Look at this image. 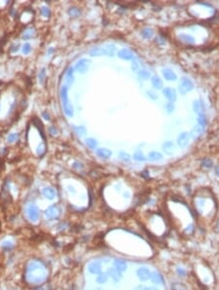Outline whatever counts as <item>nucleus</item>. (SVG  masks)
I'll return each mask as SVG.
<instances>
[{"label": "nucleus", "instance_id": "nucleus-20", "mask_svg": "<svg viewBox=\"0 0 219 290\" xmlns=\"http://www.w3.org/2000/svg\"><path fill=\"white\" fill-rule=\"evenodd\" d=\"M141 35L146 39H150L152 38V36L154 35V30L151 28H145L141 30Z\"/></svg>", "mask_w": 219, "mask_h": 290}, {"label": "nucleus", "instance_id": "nucleus-45", "mask_svg": "<svg viewBox=\"0 0 219 290\" xmlns=\"http://www.w3.org/2000/svg\"><path fill=\"white\" fill-rule=\"evenodd\" d=\"M44 152H45V147L44 146H39L38 149H37V153H38L39 155H41Z\"/></svg>", "mask_w": 219, "mask_h": 290}, {"label": "nucleus", "instance_id": "nucleus-3", "mask_svg": "<svg viewBox=\"0 0 219 290\" xmlns=\"http://www.w3.org/2000/svg\"><path fill=\"white\" fill-rule=\"evenodd\" d=\"M152 273L146 267H140L136 270V276L141 281H147L151 278Z\"/></svg>", "mask_w": 219, "mask_h": 290}, {"label": "nucleus", "instance_id": "nucleus-4", "mask_svg": "<svg viewBox=\"0 0 219 290\" xmlns=\"http://www.w3.org/2000/svg\"><path fill=\"white\" fill-rule=\"evenodd\" d=\"M28 217L29 218L30 221L32 222H37V220L39 219V209L34 204H30L28 207Z\"/></svg>", "mask_w": 219, "mask_h": 290}, {"label": "nucleus", "instance_id": "nucleus-10", "mask_svg": "<svg viewBox=\"0 0 219 290\" xmlns=\"http://www.w3.org/2000/svg\"><path fill=\"white\" fill-rule=\"evenodd\" d=\"M42 269H44V268L40 263L36 262V261H31L28 265V267H26V272H28V273H34L36 271L42 270Z\"/></svg>", "mask_w": 219, "mask_h": 290}, {"label": "nucleus", "instance_id": "nucleus-19", "mask_svg": "<svg viewBox=\"0 0 219 290\" xmlns=\"http://www.w3.org/2000/svg\"><path fill=\"white\" fill-rule=\"evenodd\" d=\"M97 154L101 158L107 159L112 155V153H111V150H109L107 149H98L97 150Z\"/></svg>", "mask_w": 219, "mask_h": 290}, {"label": "nucleus", "instance_id": "nucleus-44", "mask_svg": "<svg viewBox=\"0 0 219 290\" xmlns=\"http://www.w3.org/2000/svg\"><path fill=\"white\" fill-rule=\"evenodd\" d=\"M138 67H139V64H138V63H137L136 61H133V62H132V71L136 72L137 69H138Z\"/></svg>", "mask_w": 219, "mask_h": 290}, {"label": "nucleus", "instance_id": "nucleus-47", "mask_svg": "<svg viewBox=\"0 0 219 290\" xmlns=\"http://www.w3.org/2000/svg\"><path fill=\"white\" fill-rule=\"evenodd\" d=\"M2 246H3V247L6 246L7 248H10V247H12V246H13V244H12L11 241H5V242H3V243H2Z\"/></svg>", "mask_w": 219, "mask_h": 290}, {"label": "nucleus", "instance_id": "nucleus-32", "mask_svg": "<svg viewBox=\"0 0 219 290\" xmlns=\"http://www.w3.org/2000/svg\"><path fill=\"white\" fill-rule=\"evenodd\" d=\"M133 158L138 160V161H145L146 160V157H144L140 152H136L135 154H133Z\"/></svg>", "mask_w": 219, "mask_h": 290}, {"label": "nucleus", "instance_id": "nucleus-25", "mask_svg": "<svg viewBox=\"0 0 219 290\" xmlns=\"http://www.w3.org/2000/svg\"><path fill=\"white\" fill-rule=\"evenodd\" d=\"M32 122H33V124H34L37 128H38L39 132L41 133L42 138H43V139L45 140V135H44V131H43V126H42L41 121H40L39 119H37V118H34V119L32 120Z\"/></svg>", "mask_w": 219, "mask_h": 290}, {"label": "nucleus", "instance_id": "nucleus-38", "mask_svg": "<svg viewBox=\"0 0 219 290\" xmlns=\"http://www.w3.org/2000/svg\"><path fill=\"white\" fill-rule=\"evenodd\" d=\"M120 157H121L123 160H124V161H130V160H131L130 154H128V153H124V152L120 153Z\"/></svg>", "mask_w": 219, "mask_h": 290}, {"label": "nucleus", "instance_id": "nucleus-26", "mask_svg": "<svg viewBox=\"0 0 219 290\" xmlns=\"http://www.w3.org/2000/svg\"><path fill=\"white\" fill-rule=\"evenodd\" d=\"M162 158H163L162 153H160L158 152H151L150 153H149V159L150 160L158 161V160H161Z\"/></svg>", "mask_w": 219, "mask_h": 290}, {"label": "nucleus", "instance_id": "nucleus-22", "mask_svg": "<svg viewBox=\"0 0 219 290\" xmlns=\"http://www.w3.org/2000/svg\"><path fill=\"white\" fill-rule=\"evenodd\" d=\"M151 81H152L153 87H155L156 89H162V87H163V81H162V79L160 78L159 76H153Z\"/></svg>", "mask_w": 219, "mask_h": 290}, {"label": "nucleus", "instance_id": "nucleus-21", "mask_svg": "<svg viewBox=\"0 0 219 290\" xmlns=\"http://www.w3.org/2000/svg\"><path fill=\"white\" fill-rule=\"evenodd\" d=\"M163 149H164V152L167 154H173V142H170V141L165 142V144L163 145Z\"/></svg>", "mask_w": 219, "mask_h": 290}, {"label": "nucleus", "instance_id": "nucleus-27", "mask_svg": "<svg viewBox=\"0 0 219 290\" xmlns=\"http://www.w3.org/2000/svg\"><path fill=\"white\" fill-rule=\"evenodd\" d=\"M68 14L70 17L72 18H76V17H79V15H81V11H80L78 8H75V7H72L68 10Z\"/></svg>", "mask_w": 219, "mask_h": 290}, {"label": "nucleus", "instance_id": "nucleus-34", "mask_svg": "<svg viewBox=\"0 0 219 290\" xmlns=\"http://www.w3.org/2000/svg\"><path fill=\"white\" fill-rule=\"evenodd\" d=\"M34 35V32H33V30L32 29H28V31H25L24 33V35H23V38H24V39H28V38H31Z\"/></svg>", "mask_w": 219, "mask_h": 290}, {"label": "nucleus", "instance_id": "nucleus-23", "mask_svg": "<svg viewBox=\"0 0 219 290\" xmlns=\"http://www.w3.org/2000/svg\"><path fill=\"white\" fill-rule=\"evenodd\" d=\"M202 133V127L200 126V125H197V126H195L193 129H192L191 136L195 139V138H198L199 136H201Z\"/></svg>", "mask_w": 219, "mask_h": 290}, {"label": "nucleus", "instance_id": "nucleus-5", "mask_svg": "<svg viewBox=\"0 0 219 290\" xmlns=\"http://www.w3.org/2000/svg\"><path fill=\"white\" fill-rule=\"evenodd\" d=\"M101 263L99 261H92L88 265V271L92 275H99L101 273Z\"/></svg>", "mask_w": 219, "mask_h": 290}, {"label": "nucleus", "instance_id": "nucleus-49", "mask_svg": "<svg viewBox=\"0 0 219 290\" xmlns=\"http://www.w3.org/2000/svg\"><path fill=\"white\" fill-rule=\"evenodd\" d=\"M145 286H143V285H137V286H135V289L133 290H145Z\"/></svg>", "mask_w": 219, "mask_h": 290}, {"label": "nucleus", "instance_id": "nucleus-41", "mask_svg": "<svg viewBox=\"0 0 219 290\" xmlns=\"http://www.w3.org/2000/svg\"><path fill=\"white\" fill-rule=\"evenodd\" d=\"M202 166L210 168V167H211V166H212V161L210 159H205L204 161H202Z\"/></svg>", "mask_w": 219, "mask_h": 290}, {"label": "nucleus", "instance_id": "nucleus-31", "mask_svg": "<svg viewBox=\"0 0 219 290\" xmlns=\"http://www.w3.org/2000/svg\"><path fill=\"white\" fill-rule=\"evenodd\" d=\"M138 76L143 80H146L150 77V73H149V72H147V71H139L138 72Z\"/></svg>", "mask_w": 219, "mask_h": 290}, {"label": "nucleus", "instance_id": "nucleus-42", "mask_svg": "<svg viewBox=\"0 0 219 290\" xmlns=\"http://www.w3.org/2000/svg\"><path fill=\"white\" fill-rule=\"evenodd\" d=\"M17 138H18L17 134H15V133L10 134L9 137H8V142L9 143H13V142H15V140H17Z\"/></svg>", "mask_w": 219, "mask_h": 290}, {"label": "nucleus", "instance_id": "nucleus-46", "mask_svg": "<svg viewBox=\"0 0 219 290\" xmlns=\"http://www.w3.org/2000/svg\"><path fill=\"white\" fill-rule=\"evenodd\" d=\"M49 131H50V133L52 134V135H57V133H58L57 129H56L54 126H51V127L49 128Z\"/></svg>", "mask_w": 219, "mask_h": 290}, {"label": "nucleus", "instance_id": "nucleus-8", "mask_svg": "<svg viewBox=\"0 0 219 290\" xmlns=\"http://www.w3.org/2000/svg\"><path fill=\"white\" fill-rule=\"evenodd\" d=\"M113 266L114 268L116 269L117 271L120 272V273H124L127 271L128 269V265L125 260H122V259H115L114 262H113Z\"/></svg>", "mask_w": 219, "mask_h": 290}, {"label": "nucleus", "instance_id": "nucleus-18", "mask_svg": "<svg viewBox=\"0 0 219 290\" xmlns=\"http://www.w3.org/2000/svg\"><path fill=\"white\" fill-rule=\"evenodd\" d=\"M150 279L152 280L153 283H156V284H163L164 283V277L161 273H158V272H153Z\"/></svg>", "mask_w": 219, "mask_h": 290}, {"label": "nucleus", "instance_id": "nucleus-50", "mask_svg": "<svg viewBox=\"0 0 219 290\" xmlns=\"http://www.w3.org/2000/svg\"><path fill=\"white\" fill-rule=\"evenodd\" d=\"M43 116L45 117V119H47V120L50 119V116H49V114H47V112H43Z\"/></svg>", "mask_w": 219, "mask_h": 290}, {"label": "nucleus", "instance_id": "nucleus-2", "mask_svg": "<svg viewBox=\"0 0 219 290\" xmlns=\"http://www.w3.org/2000/svg\"><path fill=\"white\" fill-rule=\"evenodd\" d=\"M178 86H179V92L182 95H185L187 92H190V91L194 89V83L192 82L190 79L186 77H182L180 79Z\"/></svg>", "mask_w": 219, "mask_h": 290}, {"label": "nucleus", "instance_id": "nucleus-35", "mask_svg": "<svg viewBox=\"0 0 219 290\" xmlns=\"http://www.w3.org/2000/svg\"><path fill=\"white\" fill-rule=\"evenodd\" d=\"M198 121H199L200 126H202V128L205 127L206 123V117H205V115H204V114H202V115H199V118H198Z\"/></svg>", "mask_w": 219, "mask_h": 290}, {"label": "nucleus", "instance_id": "nucleus-30", "mask_svg": "<svg viewBox=\"0 0 219 290\" xmlns=\"http://www.w3.org/2000/svg\"><path fill=\"white\" fill-rule=\"evenodd\" d=\"M86 144H87V146H89L91 149H95V148L98 147L97 141H95V140L93 139V138H88V139H86Z\"/></svg>", "mask_w": 219, "mask_h": 290}, {"label": "nucleus", "instance_id": "nucleus-16", "mask_svg": "<svg viewBox=\"0 0 219 290\" xmlns=\"http://www.w3.org/2000/svg\"><path fill=\"white\" fill-rule=\"evenodd\" d=\"M101 49H102V54L105 56L112 57L115 54V46L112 44H106L103 47H101Z\"/></svg>", "mask_w": 219, "mask_h": 290}, {"label": "nucleus", "instance_id": "nucleus-11", "mask_svg": "<svg viewBox=\"0 0 219 290\" xmlns=\"http://www.w3.org/2000/svg\"><path fill=\"white\" fill-rule=\"evenodd\" d=\"M88 63H89V60H87V59H82V60H80L76 64L75 69L78 72L84 73L88 69Z\"/></svg>", "mask_w": 219, "mask_h": 290}, {"label": "nucleus", "instance_id": "nucleus-7", "mask_svg": "<svg viewBox=\"0 0 219 290\" xmlns=\"http://www.w3.org/2000/svg\"><path fill=\"white\" fill-rule=\"evenodd\" d=\"M189 133L187 132H182L180 135L177 137V145L180 148H185L189 142Z\"/></svg>", "mask_w": 219, "mask_h": 290}, {"label": "nucleus", "instance_id": "nucleus-37", "mask_svg": "<svg viewBox=\"0 0 219 290\" xmlns=\"http://www.w3.org/2000/svg\"><path fill=\"white\" fill-rule=\"evenodd\" d=\"M30 50H31L30 44H29V43H25V44L24 45V47H23V53L25 54V55H28V54H29Z\"/></svg>", "mask_w": 219, "mask_h": 290}, {"label": "nucleus", "instance_id": "nucleus-15", "mask_svg": "<svg viewBox=\"0 0 219 290\" xmlns=\"http://www.w3.org/2000/svg\"><path fill=\"white\" fill-rule=\"evenodd\" d=\"M118 57L123 60H133V54L128 49H122L118 52Z\"/></svg>", "mask_w": 219, "mask_h": 290}, {"label": "nucleus", "instance_id": "nucleus-12", "mask_svg": "<svg viewBox=\"0 0 219 290\" xmlns=\"http://www.w3.org/2000/svg\"><path fill=\"white\" fill-rule=\"evenodd\" d=\"M163 93L164 95L167 97V99H169L170 102H174L176 100V92L175 90L173 89V88H169V87H167L163 90Z\"/></svg>", "mask_w": 219, "mask_h": 290}, {"label": "nucleus", "instance_id": "nucleus-40", "mask_svg": "<svg viewBox=\"0 0 219 290\" xmlns=\"http://www.w3.org/2000/svg\"><path fill=\"white\" fill-rule=\"evenodd\" d=\"M41 13H42V15H43L44 17H46V18L49 17L50 14H51L50 10L48 9L47 7H42V9H41Z\"/></svg>", "mask_w": 219, "mask_h": 290}, {"label": "nucleus", "instance_id": "nucleus-51", "mask_svg": "<svg viewBox=\"0 0 219 290\" xmlns=\"http://www.w3.org/2000/svg\"><path fill=\"white\" fill-rule=\"evenodd\" d=\"M145 290H159V289L156 287H146Z\"/></svg>", "mask_w": 219, "mask_h": 290}, {"label": "nucleus", "instance_id": "nucleus-24", "mask_svg": "<svg viewBox=\"0 0 219 290\" xmlns=\"http://www.w3.org/2000/svg\"><path fill=\"white\" fill-rule=\"evenodd\" d=\"M108 275L106 273H102L101 272L99 275H98V277H97V282L99 283V284H103L105 282H107L108 280Z\"/></svg>", "mask_w": 219, "mask_h": 290}, {"label": "nucleus", "instance_id": "nucleus-33", "mask_svg": "<svg viewBox=\"0 0 219 290\" xmlns=\"http://www.w3.org/2000/svg\"><path fill=\"white\" fill-rule=\"evenodd\" d=\"M45 78H46V72H45V68H43L39 72V82H40V84H44Z\"/></svg>", "mask_w": 219, "mask_h": 290}, {"label": "nucleus", "instance_id": "nucleus-36", "mask_svg": "<svg viewBox=\"0 0 219 290\" xmlns=\"http://www.w3.org/2000/svg\"><path fill=\"white\" fill-rule=\"evenodd\" d=\"M176 273H177V275L179 276H181V277H185L186 276V271L184 270V269H182V268H177L176 269Z\"/></svg>", "mask_w": 219, "mask_h": 290}, {"label": "nucleus", "instance_id": "nucleus-13", "mask_svg": "<svg viewBox=\"0 0 219 290\" xmlns=\"http://www.w3.org/2000/svg\"><path fill=\"white\" fill-rule=\"evenodd\" d=\"M193 110L198 115H202L205 112V107H204V105L200 101V100H197V101H194L193 103Z\"/></svg>", "mask_w": 219, "mask_h": 290}, {"label": "nucleus", "instance_id": "nucleus-48", "mask_svg": "<svg viewBox=\"0 0 219 290\" xmlns=\"http://www.w3.org/2000/svg\"><path fill=\"white\" fill-rule=\"evenodd\" d=\"M147 94L149 95V97H151V98H152V99H154V100H156V99L158 98L157 96H154L155 94H154V93H152L151 91H148V92H147Z\"/></svg>", "mask_w": 219, "mask_h": 290}, {"label": "nucleus", "instance_id": "nucleus-1", "mask_svg": "<svg viewBox=\"0 0 219 290\" xmlns=\"http://www.w3.org/2000/svg\"><path fill=\"white\" fill-rule=\"evenodd\" d=\"M61 103H62V106L65 109V112L67 116H72L73 115V109L72 106L69 105L68 102V95H67V88L66 87H62L61 90Z\"/></svg>", "mask_w": 219, "mask_h": 290}, {"label": "nucleus", "instance_id": "nucleus-53", "mask_svg": "<svg viewBox=\"0 0 219 290\" xmlns=\"http://www.w3.org/2000/svg\"><path fill=\"white\" fill-rule=\"evenodd\" d=\"M34 290H44V288H43V287H37V288H35Z\"/></svg>", "mask_w": 219, "mask_h": 290}, {"label": "nucleus", "instance_id": "nucleus-14", "mask_svg": "<svg viewBox=\"0 0 219 290\" xmlns=\"http://www.w3.org/2000/svg\"><path fill=\"white\" fill-rule=\"evenodd\" d=\"M42 193H43V195H44L46 198H48V199H50V200L55 199V197H56V191H55V190L53 189V188H50V187L44 188L43 191H42Z\"/></svg>", "mask_w": 219, "mask_h": 290}, {"label": "nucleus", "instance_id": "nucleus-9", "mask_svg": "<svg viewBox=\"0 0 219 290\" xmlns=\"http://www.w3.org/2000/svg\"><path fill=\"white\" fill-rule=\"evenodd\" d=\"M107 273L108 276L111 277L114 281H119L120 279L123 277L122 273L118 272L115 268H109L108 270H107V273Z\"/></svg>", "mask_w": 219, "mask_h": 290}, {"label": "nucleus", "instance_id": "nucleus-28", "mask_svg": "<svg viewBox=\"0 0 219 290\" xmlns=\"http://www.w3.org/2000/svg\"><path fill=\"white\" fill-rule=\"evenodd\" d=\"M90 54H91V56H95V57H98V56H102L103 54H102V49H101V47H95V48H93L92 50L90 51Z\"/></svg>", "mask_w": 219, "mask_h": 290}, {"label": "nucleus", "instance_id": "nucleus-52", "mask_svg": "<svg viewBox=\"0 0 219 290\" xmlns=\"http://www.w3.org/2000/svg\"><path fill=\"white\" fill-rule=\"evenodd\" d=\"M68 188H69V191H72L73 193H75V192H76V191H75V190H73V189H74L73 187H70V186H69Z\"/></svg>", "mask_w": 219, "mask_h": 290}, {"label": "nucleus", "instance_id": "nucleus-29", "mask_svg": "<svg viewBox=\"0 0 219 290\" xmlns=\"http://www.w3.org/2000/svg\"><path fill=\"white\" fill-rule=\"evenodd\" d=\"M180 39L183 40L184 42H187V43H194L195 39L193 36H191L189 34H180Z\"/></svg>", "mask_w": 219, "mask_h": 290}, {"label": "nucleus", "instance_id": "nucleus-39", "mask_svg": "<svg viewBox=\"0 0 219 290\" xmlns=\"http://www.w3.org/2000/svg\"><path fill=\"white\" fill-rule=\"evenodd\" d=\"M67 79L69 82H72L73 81V69L72 68H68V72H67Z\"/></svg>", "mask_w": 219, "mask_h": 290}, {"label": "nucleus", "instance_id": "nucleus-54", "mask_svg": "<svg viewBox=\"0 0 219 290\" xmlns=\"http://www.w3.org/2000/svg\"><path fill=\"white\" fill-rule=\"evenodd\" d=\"M217 170H219V168H218V169H217Z\"/></svg>", "mask_w": 219, "mask_h": 290}, {"label": "nucleus", "instance_id": "nucleus-6", "mask_svg": "<svg viewBox=\"0 0 219 290\" xmlns=\"http://www.w3.org/2000/svg\"><path fill=\"white\" fill-rule=\"evenodd\" d=\"M44 214H45V217H46L47 219L52 220V219H55V218H57V217L58 216V214H60V211H58V206L52 205V206L48 207V208L46 209L45 212H44Z\"/></svg>", "mask_w": 219, "mask_h": 290}, {"label": "nucleus", "instance_id": "nucleus-43", "mask_svg": "<svg viewBox=\"0 0 219 290\" xmlns=\"http://www.w3.org/2000/svg\"><path fill=\"white\" fill-rule=\"evenodd\" d=\"M165 109H167V110L169 112H172L174 110V106H173V104L172 103V102H170V103H168L167 105H165Z\"/></svg>", "mask_w": 219, "mask_h": 290}, {"label": "nucleus", "instance_id": "nucleus-17", "mask_svg": "<svg viewBox=\"0 0 219 290\" xmlns=\"http://www.w3.org/2000/svg\"><path fill=\"white\" fill-rule=\"evenodd\" d=\"M163 75H164V77L165 79L169 80V81H173V80H175L176 78H177L176 74L172 71V69H169V68L163 69Z\"/></svg>", "mask_w": 219, "mask_h": 290}]
</instances>
